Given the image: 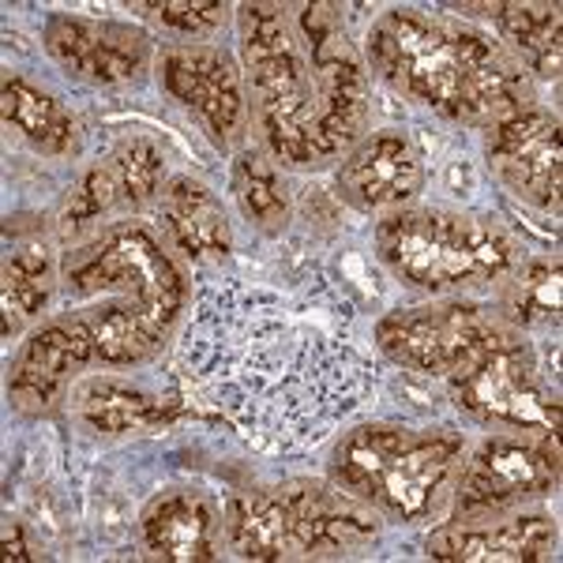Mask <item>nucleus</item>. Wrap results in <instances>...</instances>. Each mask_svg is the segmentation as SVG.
Segmentation results:
<instances>
[{"label": "nucleus", "mask_w": 563, "mask_h": 563, "mask_svg": "<svg viewBox=\"0 0 563 563\" xmlns=\"http://www.w3.org/2000/svg\"><path fill=\"white\" fill-rule=\"evenodd\" d=\"M376 538V515L320 481L244 488L225 504V541L244 560L346 556Z\"/></svg>", "instance_id": "6"}, {"label": "nucleus", "mask_w": 563, "mask_h": 563, "mask_svg": "<svg viewBox=\"0 0 563 563\" xmlns=\"http://www.w3.org/2000/svg\"><path fill=\"white\" fill-rule=\"evenodd\" d=\"M233 196L241 214L263 233H282L289 222V192L282 185L278 166L263 151L249 147L233 162Z\"/></svg>", "instance_id": "24"}, {"label": "nucleus", "mask_w": 563, "mask_h": 563, "mask_svg": "<svg viewBox=\"0 0 563 563\" xmlns=\"http://www.w3.org/2000/svg\"><path fill=\"white\" fill-rule=\"evenodd\" d=\"M376 252L398 282L432 294L493 282L515 263V244L496 225L455 211L387 214L376 230Z\"/></svg>", "instance_id": "7"}, {"label": "nucleus", "mask_w": 563, "mask_h": 563, "mask_svg": "<svg viewBox=\"0 0 563 563\" xmlns=\"http://www.w3.org/2000/svg\"><path fill=\"white\" fill-rule=\"evenodd\" d=\"M53 252L38 241H26L12 249L0 267V308H4V339L12 342L34 316L45 312L53 297Z\"/></svg>", "instance_id": "22"}, {"label": "nucleus", "mask_w": 563, "mask_h": 563, "mask_svg": "<svg viewBox=\"0 0 563 563\" xmlns=\"http://www.w3.org/2000/svg\"><path fill=\"white\" fill-rule=\"evenodd\" d=\"M45 53L71 76L98 87L135 84L151 65V38L129 23L84 20V15H49Z\"/></svg>", "instance_id": "12"}, {"label": "nucleus", "mask_w": 563, "mask_h": 563, "mask_svg": "<svg viewBox=\"0 0 563 563\" xmlns=\"http://www.w3.org/2000/svg\"><path fill=\"white\" fill-rule=\"evenodd\" d=\"M448 387L459 410L488 429L533 435L560 432V402L515 327L448 372Z\"/></svg>", "instance_id": "8"}, {"label": "nucleus", "mask_w": 563, "mask_h": 563, "mask_svg": "<svg viewBox=\"0 0 563 563\" xmlns=\"http://www.w3.org/2000/svg\"><path fill=\"white\" fill-rule=\"evenodd\" d=\"M169 241L196 263H218L233 252V233L222 203L192 177H174L158 192Z\"/></svg>", "instance_id": "19"}, {"label": "nucleus", "mask_w": 563, "mask_h": 563, "mask_svg": "<svg viewBox=\"0 0 563 563\" xmlns=\"http://www.w3.org/2000/svg\"><path fill=\"white\" fill-rule=\"evenodd\" d=\"M113 196L121 207H143L151 196H158L162 177H166V158L151 140H129L102 162Z\"/></svg>", "instance_id": "25"}, {"label": "nucleus", "mask_w": 563, "mask_h": 563, "mask_svg": "<svg viewBox=\"0 0 563 563\" xmlns=\"http://www.w3.org/2000/svg\"><path fill=\"white\" fill-rule=\"evenodd\" d=\"M488 162L515 196L541 211L560 214V121L544 109L526 106L488 129Z\"/></svg>", "instance_id": "13"}, {"label": "nucleus", "mask_w": 563, "mask_h": 563, "mask_svg": "<svg viewBox=\"0 0 563 563\" xmlns=\"http://www.w3.org/2000/svg\"><path fill=\"white\" fill-rule=\"evenodd\" d=\"M466 12L488 15L538 76L560 79L563 31L556 4H515V0H507V4H470Z\"/></svg>", "instance_id": "21"}, {"label": "nucleus", "mask_w": 563, "mask_h": 563, "mask_svg": "<svg viewBox=\"0 0 563 563\" xmlns=\"http://www.w3.org/2000/svg\"><path fill=\"white\" fill-rule=\"evenodd\" d=\"M158 79L166 95L192 109L214 143H230L244 124V90L241 71L230 53L211 45H169L162 49Z\"/></svg>", "instance_id": "14"}, {"label": "nucleus", "mask_w": 563, "mask_h": 563, "mask_svg": "<svg viewBox=\"0 0 563 563\" xmlns=\"http://www.w3.org/2000/svg\"><path fill=\"white\" fill-rule=\"evenodd\" d=\"M429 560L443 563H533L556 556V522L544 515H522L499 526L455 522L424 541Z\"/></svg>", "instance_id": "17"}, {"label": "nucleus", "mask_w": 563, "mask_h": 563, "mask_svg": "<svg viewBox=\"0 0 563 563\" xmlns=\"http://www.w3.org/2000/svg\"><path fill=\"white\" fill-rule=\"evenodd\" d=\"M71 301L102 305L79 308L98 346V365L132 368L151 361L169 342L188 312V282L162 241L143 222H113L98 238L71 249L60 267ZM71 312V308H68Z\"/></svg>", "instance_id": "3"}, {"label": "nucleus", "mask_w": 563, "mask_h": 563, "mask_svg": "<svg viewBox=\"0 0 563 563\" xmlns=\"http://www.w3.org/2000/svg\"><path fill=\"white\" fill-rule=\"evenodd\" d=\"M504 316L511 323L533 327H556L560 323V263L556 260H533L519 271V278L504 294Z\"/></svg>", "instance_id": "26"}, {"label": "nucleus", "mask_w": 563, "mask_h": 563, "mask_svg": "<svg viewBox=\"0 0 563 563\" xmlns=\"http://www.w3.org/2000/svg\"><path fill=\"white\" fill-rule=\"evenodd\" d=\"M31 544L23 538V526L20 522H4V560L8 563H20V560H31Z\"/></svg>", "instance_id": "28"}, {"label": "nucleus", "mask_w": 563, "mask_h": 563, "mask_svg": "<svg viewBox=\"0 0 563 563\" xmlns=\"http://www.w3.org/2000/svg\"><path fill=\"white\" fill-rule=\"evenodd\" d=\"M368 60L395 90L448 121L493 124L526 109L522 60L470 26L390 8L368 31Z\"/></svg>", "instance_id": "2"}, {"label": "nucleus", "mask_w": 563, "mask_h": 563, "mask_svg": "<svg viewBox=\"0 0 563 563\" xmlns=\"http://www.w3.org/2000/svg\"><path fill=\"white\" fill-rule=\"evenodd\" d=\"M0 113H4L8 129L20 132L34 151H42V154L76 151V143H79L76 113H71L60 98H53L49 90L34 87L31 79L8 71L4 84H0Z\"/></svg>", "instance_id": "20"}, {"label": "nucleus", "mask_w": 563, "mask_h": 563, "mask_svg": "<svg viewBox=\"0 0 563 563\" xmlns=\"http://www.w3.org/2000/svg\"><path fill=\"white\" fill-rule=\"evenodd\" d=\"M244 71L252 79L256 121L271 147V158L294 169H316L339 158L327 132V102L308 53L294 23V12L275 0L238 8Z\"/></svg>", "instance_id": "4"}, {"label": "nucleus", "mask_w": 563, "mask_h": 563, "mask_svg": "<svg viewBox=\"0 0 563 563\" xmlns=\"http://www.w3.org/2000/svg\"><path fill=\"white\" fill-rule=\"evenodd\" d=\"M177 376L218 421L278 451H305L376 395V365L353 334V305L327 282L278 294L241 278L192 297Z\"/></svg>", "instance_id": "1"}, {"label": "nucleus", "mask_w": 563, "mask_h": 563, "mask_svg": "<svg viewBox=\"0 0 563 563\" xmlns=\"http://www.w3.org/2000/svg\"><path fill=\"white\" fill-rule=\"evenodd\" d=\"M143 544L154 560L166 563H203L222 556L225 519H218L214 504L199 493L154 496L143 511Z\"/></svg>", "instance_id": "18"}, {"label": "nucleus", "mask_w": 563, "mask_h": 563, "mask_svg": "<svg viewBox=\"0 0 563 563\" xmlns=\"http://www.w3.org/2000/svg\"><path fill=\"white\" fill-rule=\"evenodd\" d=\"M76 406L79 417L90 424L95 432H143V429H158V424L174 421V410L158 406L147 390L124 384V379H87L76 390Z\"/></svg>", "instance_id": "23"}, {"label": "nucleus", "mask_w": 563, "mask_h": 563, "mask_svg": "<svg viewBox=\"0 0 563 563\" xmlns=\"http://www.w3.org/2000/svg\"><path fill=\"white\" fill-rule=\"evenodd\" d=\"M90 365H98L95 334L76 312H65L57 320L42 323L26 339L20 357L12 361V372H8V398H12L15 410L42 413L45 406L57 402L68 379Z\"/></svg>", "instance_id": "15"}, {"label": "nucleus", "mask_w": 563, "mask_h": 563, "mask_svg": "<svg viewBox=\"0 0 563 563\" xmlns=\"http://www.w3.org/2000/svg\"><path fill=\"white\" fill-rule=\"evenodd\" d=\"M424 185L421 151L398 132L368 135L339 169V196L357 211H387L413 199Z\"/></svg>", "instance_id": "16"}, {"label": "nucleus", "mask_w": 563, "mask_h": 563, "mask_svg": "<svg viewBox=\"0 0 563 563\" xmlns=\"http://www.w3.org/2000/svg\"><path fill=\"white\" fill-rule=\"evenodd\" d=\"M459 462L462 440L455 432L361 424L334 448L331 477L390 522H424L440 507Z\"/></svg>", "instance_id": "5"}, {"label": "nucleus", "mask_w": 563, "mask_h": 563, "mask_svg": "<svg viewBox=\"0 0 563 563\" xmlns=\"http://www.w3.org/2000/svg\"><path fill=\"white\" fill-rule=\"evenodd\" d=\"M560 485L556 435L511 440L493 435L466 462L455 493L459 522H485L488 515H504L519 504L549 496Z\"/></svg>", "instance_id": "10"}, {"label": "nucleus", "mask_w": 563, "mask_h": 563, "mask_svg": "<svg viewBox=\"0 0 563 563\" xmlns=\"http://www.w3.org/2000/svg\"><path fill=\"white\" fill-rule=\"evenodd\" d=\"M140 12H151L154 20L169 31H180V34H207L214 26L225 23V12L230 8L218 4V0H162V4H140Z\"/></svg>", "instance_id": "27"}, {"label": "nucleus", "mask_w": 563, "mask_h": 563, "mask_svg": "<svg viewBox=\"0 0 563 563\" xmlns=\"http://www.w3.org/2000/svg\"><path fill=\"white\" fill-rule=\"evenodd\" d=\"M294 23L316 60L334 151H350L368 129V68L342 26L339 4H294Z\"/></svg>", "instance_id": "11"}, {"label": "nucleus", "mask_w": 563, "mask_h": 563, "mask_svg": "<svg viewBox=\"0 0 563 563\" xmlns=\"http://www.w3.org/2000/svg\"><path fill=\"white\" fill-rule=\"evenodd\" d=\"M511 331L499 316L477 305H429V308H398L376 323V350L387 353L398 368L421 372V376H448L470 353L485 342Z\"/></svg>", "instance_id": "9"}]
</instances>
